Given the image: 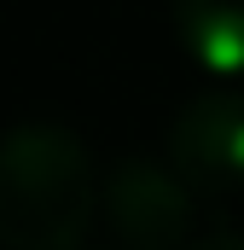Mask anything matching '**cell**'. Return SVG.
I'll use <instances>...</instances> for the list:
<instances>
[{"label":"cell","mask_w":244,"mask_h":250,"mask_svg":"<svg viewBox=\"0 0 244 250\" xmlns=\"http://www.w3.org/2000/svg\"><path fill=\"white\" fill-rule=\"evenodd\" d=\"M99 209L93 151L59 123H18L0 134V245L81 250Z\"/></svg>","instance_id":"obj_1"},{"label":"cell","mask_w":244,"mask_h":250,"mask_svg":"<svg viewBox=\"0 0 244 250\" xmlns=\"http://www.w3.org/2000/svg\"><path fill=\"white\" fill-rule=\"evenodd\" d=\"M169 169L203 198L244 192V93L203 87L169 123Z\"/></svg>","instance_id":"obj_2"},{"label":"cell","mask_w":244,"mask_h":250,"mask_svg":"<svg viewBox=\"0 0 244 250\" xmlns=\"http://www.w3.org/2000/svg\"><path fill=\"white\" fill-rule=\"evenodd\" d=\"M192 198L198 192L175 169L145 163V157H122L99 187L105 221L122 250H186L192 245Z\"/></svg>","instance_id":"obj_3"},{"label":"cell","mask_w":244,"mask_h":250,"mask_svg":"<svg viewBox=\"0 0 244 250\" xmlns=\"http://www.w3.org/2000/svg\"><path fill=\"white\" fill-rule=\"evenodd\" d=\"M186 59L215 82H244V0H175Z\"/></svg>","instance_id":"obj_4"},{"label":"cell","mask_w":244,"mask_h":250,"mask_svg":"<svg viewBox=\"0 0 244 250\" xmlns=\"http://www.w3.org/2000/svg\"><path fill=\"white\" fill-rule=\"evenodd\" d=\"M192 250H244V233H209V239H198Z\"/></svg>","instance_id":"obj_5"},{"label":"cell","mask_w":244,"mask_h":250,"mask_svg":"<svg viewBox=\"0 0 244 250\" xmlns=\"http://www.w3.org/2000/svg\"><path fill=\"white\" fill-rule=\"evenodd\" d=\"M81 250H87V245H81Z\"/></svg>","instance_id":"obj_6"}]
</instances>
